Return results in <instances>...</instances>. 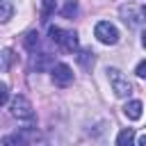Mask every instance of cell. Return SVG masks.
Returning a JSON list of instances; mask_svg holds the SVG:
<instances>
[{"instance_id":"30bf717a","label":"cell","mask_w":146,"mask_h":146,"mask_svg":"<svg viewBox=\"0 0 146 146\" xmlns=\"http://www.w3.org/2000/svg\"><path fill=\"white\" fill-rule=\"evenodd\" d=\"M23 46H25V50L36 52V48H39V32H36V30L27 32V34H25V39H23Z\"/></svg>"},{"instance_id":"2e32d148","label":"cell","mask_w":146,"mask_h":146,"mask_svg":"<svg viewBox=\"0 0 146 146\" xmlns=\"http://www.w3.org/2000/svg\"><path fill=\"white\" fill-rule=\"evenodd\" d=\"M52 11H55V0H43V2H41V16L48 18Z\"/></svg>"},{"instance_id":"277c9868","label":"cell","mask_w":146,"mask_h":146,"mask_svg":"<svg viewBox=\"0 0 146 146\" xmlns=\"http://www.w3.org/2000/svg\"><path fill=\"white\" fill-rule=\"evenodd\" d=\"M94 34H96V39H98L100 43H105V46H114V43L119 41V30H116L110 21H100V23H96Z\"/></svg>"},{"instance_id":"e0dca14e","label":"cell","mask_w":146,"mask_h":146,"mask_svg":"<svg viewBox=\"0 0 146 146\" xmlns=\"http://www.w3.org/2000/svg\"><path fill=\"white\" fill-rule=\"evenodd\" d=\"M7 100H9V87L7 82H0V107L7 105Z\"/></svg>"},{"instance_id":"9c48e42d","label":"cell","mask_w":146,"mask_h":146,"mask_svg":"<svg viewBox=\"0 0 146 146\" xmlns=\"http://www.w3.org/2000/svg\"><path fill=\"white\" fill-rule=\"evenodd\" d=\"M135 137H137V132L132 128H123L116 137V146H135Z\"/></svg>"},{"instance_id":"5bb4252c","label":"cell","mask_w":146,"mask_h":146,"mask_svg":"<svg viewBox=\"0 0 146 146\" xmlns=\"http://www.w3.org/2000/svg\"><path fill=\"white\" fill-rule=\"evenodd\" d=\"M78 62H80L84 68H91V66H94V52H91V50H82V52L78 55Z\"/></svg>"},{"instance_id":"52a82bcc","label":"cell","mask_w":146,"mask_h":146,"mask_svg":"<svg viewBox=\"0 0 146 146\" xmlns=\"http://www.w3.org/2000/svg\"><path fill=\"white\" fill-rule=\"evenodd\" d=\"M52 80L57 87H68L73 82V68L68 64H52Z\"/></svg>"},{"instance_id":"8992f818","label":"cell","mask_w":146,"mask_h":146,"mask_svg":"<svg viewBox=\"0 0 146 146\" xmlns=\"http://www.w3.org/2000/svg\"><path fill=\"white\" fill-rule=\"evenodd\" d=\"M36 137V130H30V128H21L7 137H2V146H27L32 139Z\"/></svg>"},{"instance_id":"7a4b0ae2","label":"cell","mask_w":146,"mask_h":146,"mask_svg":"<svg viewBox=\"0 0 146 146\" xmlns=\"http://www.w3.org/2000/svg\"><path fill=\"white\" fill-rule=\"evenodd\" d=\"M105 73H107V80H110V87H112L114 96L125 98V96H130V94H132V84L128 82V78H125L119 68H107Z\"/></svg>"},{"instance_id":"5b68a950","label":"cell","mask_w":146,"mask_h":146,"mask_svg":"<svg viewBox=\"0 0 146 146\" xmlns=\"http://www.w3.org/2000/svg\"><path fill=\"white\" fill-rule=\"evenodd\" d=\"M11 116L21 119V121H32L34 119V107L25 96H14L11 100Z\"/></svg>"},{"instance_id":"ba28073f","label":"cell","mask_w":146,"mask_h":146,"mask_svg":"<svg viewBox=\"0 0 146 146\" xmlns=\"http://www.w3.org/2000/svg\"><path fill=\"white\" fill-rule=\"evenodd\" d=\"M141 110H144L141 100H130V103L123 107V114H125L130 121H139V119H141Z\"/></svg>"},{"instance_id":"d6986e66","label":"cell","mask_w":146,"mask_h":146,"mask_svg":"<svg viewBox=\"0 0 146 146\" xmlns=\"http://www.w3.org/2000/svg\"><path fill=\"white\" fill-rule=\"evenodd\" d=\"M137 146H146V137H144V135L139 137V144H137Z\"/></svg>"},{"instance_id":"9a60e30c","label":"cell","mask_w":146,"mask_h":146,"mask_svg":"<svg viewBox=\"0 0 146 146\" xmlns=\"http://www.w3.org/2000/svg\"><path fill=\"white\" fill-rule=\"evenodd\" d=\"M11 59H14V52L11 50H2L0 52V71H7L9 64H11Z\"/></svg>"},{"instance_id":"7c38bea8","label":"cell","mask_w":146,"mask_h":146,"mask_svg":"<svg viewBox=\"0 0 146 146\" xmlns=\"http://www.w3.org/2000/svg\"><path fill=\"white\" fill-rule=\"evenodd\" d=\"M11 16H14V5L9 0H0V21L7 23Z\"/></svg>"},{"instance_id":"3957f363","label":"cell","mask_w":146,"mask_h":146,"mask_svg":"<svg viewBox=\"0 0 146 146\" xmlns=\"http://www.w3.org/2000/svg\"><path fill=\"white\" fill-rule=\"evenodd\" d=\"M119 11H121V18L128 27H141L144 25V7L141 5L130 2V5H123Z\"/></svg>"},{"instance_id":"6da1fadb","label":"cell","mask_w":146,"mask_h":146,"mask_svg":"<svg viewBox=\"0 0 146 146\" xmlns=\"http://www.w3.org/2000/svg\"><path fill=\"white\" fill-rule=\"evenodd\" d=\"M48 34H50V41L57 43L62 50L75 52L78 46H80V43H78V34L71 32V30H62V27H57V25H50V27H48Z\"/></svg>"},{"instance_id":"ac0fdd59","label":"cell","mask_w":146,"mask_h":146,"mask_svg":"<svg viewBox=\"0 0 146 146\" xmlns=\"http://www.w3.org/2000/svg\"><path fill=\"white\" fill-rule=\"evenodd\" d=\"M135 73H137L139 78H144V75H146V62H139L137 68H135Z\"/></svg>"},{"instance_id":"8fae6325","label":"cell","mask_w":146,"mask_h":146,"mask_svg":"<svg viewBox=\"0 0 146 146\" xmlns=\"http://www.w3.org/2000/svg\"><path fill=\"white\" fill-rule=\"evenodd\" d=\"M59 14H62V16H66V18H73V16L78 14V0H64V5H62V9H59Z\"/></svg>"},{"instance_id":"4fadbf2b","label":"cell","mask_w":146,"mask_h":146,"mask_svg":"<svg viewBox=\"0 0 146 146\" xmlns=\"http://www.w3.org/2000/svg\"><path fill=\"white\" fill-rule=\"evenodd\" d=\"M50 64H52V62H50L48 55H36V57L32 59V68H36V71H46Z\"/></svg>"}]
</instances>
